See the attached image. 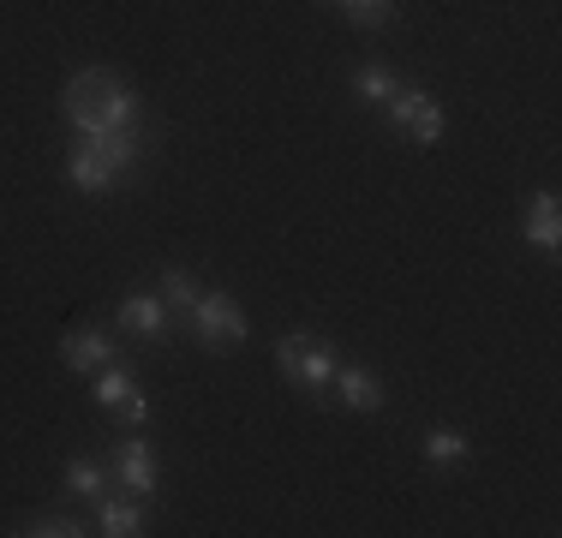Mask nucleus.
Returning a JSON list of instances; mask_svg holds the SVG:
<instances>
[{
  "label": "nucleus",
  "mask_w": 562,
  "mask_h": 538,
  "mask_svg": "<svg viewBox=\"0 0 562 538\" xmlns=\"http://www.w3.org/2000/svg\"><path fill=\"white\" fill-rule=\"evenodd\" d=\"M336 7L359 24V31H383V24L395 19V0H336Z\"/></svg>",
  "instance_id": "nucleus-18"
},
{
  "label": "nucleus",
  "mask_w": 562,
  "mask_h": 538,
  "mask_svg": "<svg viewBox=\"0 0 562 538\" xmlns=\"http://www.w3.org/2000/svg\"><path fill=\"white\" fill-rule=\"evenodd\" d=\"M336 366H341V359L329 354V347L317 341V335H305L300 354H293V366L281 371V377H288V383H300L305 395H329V383H336Z\"/></svg>",
  "instance_id": "nucleus-6"
},
{
  "label": "nucleus",
  "mask_w": 562,
  "mask_h": 538,
  "mask_svg": "<svg viewBox=\"0 0 562 538\" xmlns=\"http://www.w3.org/2000/svg\"><path fill=\"white\" fill-rule=\"evenodd\" d=\"M114 323L126 335H138V341H168L173 312L162 305V293H126V300L114 305Z\"/></svg>",
  "instance_id": "nucleus-5"
},
{
  "label": "nucleus",
  "mask_w": 562,
  "mask_h": 538,
  "mask_svg": "<svg viewBox=\"0 0 562 538\" xmlns=\"http://www.w3.org/2000/svg\"><path fill=\"white\" fill-rule=\"evenodd\" d=\"M383 114H390V126H395V132H407L413 144H443V132H449L443 102H437L431 90H419V85H401V90H395V102L383 108Z\"/></svg>",
  "instance_id": "nucleus-3"
},
{
  "label": "nucleus",
  "mask_w": 562,
  "mask_h": 538,
  "mask_svg": "<svg viewBox=\"0 0 562 538\" xmlns=\"http://www.w3.org/2000/svg\"><path fill=\"white\" fill-rule=\"evenodd\" d=\"M186 323H192V335L210 347V354H227V347L246 341V312H239V300H227V293H216V288L198 293V305H192Z\"/></svg>",
  "instance_id": "nucleus-2"
},
{
  "label": "nucleus",
  "mask_w": 562,
  "mask_h": 538,
  "mask_svg": "<svg viewBox=\"0 0 562 538\" xmlns=\"http://www.w3.org/2000/svg\"><path fill=\"white\" fill-rule=\"evenodd\" d=\"M60 479H66V496H78V503H102V496H109V479H114V467L90 461V455H72Z\"/></svg>",
  "instance_id": "nucleus-11"
},
{
  "label": "nucleus",
  "mask_w": 562,
  "mask_h": 538,
  "mask_svg": "<svg viewBox=\"0 0 562 538\" xmlns=\"http://www.w3.org/2000/svg\"><path fill=\"white\" fill-rule=\"evenodd\" d=\"M97 533L102 538L144 533V496H102V503H97Z\"/></svg>",
  "instance_id": "nucleus-12"
},
{
  "label": "nucleus",
  "mask_w": 562,
  "mask_h": 538,
  "mask_svg": "<svg viewBox=\"0 0 562 538\" xmlns=\"http://www.w3.org/2000/svg\"><path fill=\"white\" fill-rule=\"evenodd\" d=\"M90 377H97V383H90L97 407H120V401H126L132 389H138V371H132L126 359H109V366H102V371H90Z\"/></svg>",
  "instance_id": "nucleus-14"
},
{
  "label": "nucleus",
  "mask_w": 562,
  "mask_h": 538,
  "mask_svg": "<svg viewBox=\"0 0 562 538\" xmlns=\"http://www.w3.org/2000/svg\"><path fill=\"white\" fill-rule=\"evenodd\" d=\"M109 413H114V419L132 430V425H144V419H150V395H144V389H132V395L120 401V407H109Z\"/></svg>",
  "instance_id": "nucleus-19"
},
{
  "label": "nucleus",
  "mask_w": 562,
  "mask_h": 538,
  "mask_svg": "<svg viewBox=\"0 0 562 538\" xmlns=\"http://www.w3.org/2000/svg\"><path fill=\"white\" fill-rule=\"evenodd\" d=\"M60 359H66V371H102L114 359V341L102 329H66L60 335Z\"/></svg>",
  "instance_id": "nucleus-8"
},
{
  "label": "nucleus",
  "mask_w": 562,
  "mask_h": 538,
  "mask_svg": "<svg viewBox=\"0 0 562 538\" xmlns=\"http://www.w3.org/2000/svg\"><path fill=\"white\" fill-rule=\"evenodd\" d=\"M520 234H527V246H539V251H557L562 246V204H557V192L532 198L527 215H520Z\"/></svg>",
  "instance_id": "nucleus-9"
},
{
  "label": "nucleus",
  "mask_w": 562,
  "mask_h": 538,
  "mask_svg": "<svg viewBox=\"0 0 562 538\" xmlns=\"http://www.w3.org/2000/svg\"><path fill=\"white\" fill-rule=\"evenodd\" d=\"M19 538H85L90 527L85 520H72V515H31L24 527H12Z\"/></svg>",
  "instance_id": "nucleus-16"
},
{
  "label": "nucleus",
  "mask_w": 562,
  "mask_h": 538,
  "mask_svg": "<svg viewBox=\"0 0 562 538\" xmlns=\"http://www.w3.org/2000/svg\"><path fill=\"white\" fill-rule=\"evenodd\" d=\"M60 114L78 138H114V132H138V97L132 85L109 66H90V72L66 78L60 90Z\"/></svg>",
  "instance_id": "nucleus-1"
},
{
  "label": "nucleus",
  "mask_w": 562,
  "mask_h": 538,
  "mask_svg": "<svg viewBox=\"0 0 562 538\" xmlns=\"http://www.w3.org/2000/svg\"><path fill=\"white\" fill-rule=\"evenodd\" d=\"M329 389H336L353 413H383V401H390V395H383V383L366 366H336V383H329Z\"/></svg>",
  "instance_id": "nucleus-10"
},
{
  "label": "nucleus",
  "mask_w": 562,
  "mask_h": 538,
  "mask_svg": "<svg viewBox=\"0 0 562 538\" xmlns=\"http://www.w3.org/2000/svg\"><path fill=\"white\" fill-rule=\"evenodd\" d=\"M109 467H114V479L126 484L132 496H150V491H156V449H150L144 437H126V442H120Z\"/></svg>",
  "instance_id": "nucleus-7"
},
{
  "label": "nucleus",
  "mask_w": 562,
  "mask_h": 538,
  "mask_svg": "<svg viewBox=\"0 0 562 538\" xmlns=\"http://www.w3.org/2000/svg\"><path fill=\"white\" fill-rule=\"evenodd\" d=\"M198 293H204V288H198V281H192V276H186V269H180V264H168V269H162V305H168V312H173V317H192V305H198Z\"/></svg>",
  "instance_id": "nucleus-15"
},
{
  "label": "nucleus",
  "mask_w": 562,
  "mask_h": 538,
  "mask_svg": "<svg viewBox=\"0 0 562 538\" xmlns=\"http://www.w3.org/2000/svg\"><path fill=\"white\" fill-rule=\"evenodd\" d=\"M425 461H431V467L467 461V437H461V430H449V425H437L431 437H425Z\"/></svg>",
  "instance_id": "nucleus-17"
},
{
  "label": "nucleus",
  "mask_w": 562,
  "mask_h": 538,
  "mask_svg": "<svg viewBox=\"0 0 562 538\" xmlns=\"http://www.w3.org/2000/svg\"><path fill=\"white\" fill-rule=\"evenodd\" d=\"M395 90H401V78L390 72V66H378V60H366V66L353 72V97L366 102V108H390Z\"/></svg>",
  "instance_id": "nucleus-13"
},
{
  "label": "nucleus",
  "mask_w": 562,
  "mask_h": 538,
  "mask_svg": "<svg viewBox=\"0 0 562 538\" xmlns=\"http://www.w3.org/2000/svg\"><path fill=\"white\" fill-rule=\"evenodd\" d=\"M120 173H126V168H120V161L102 150L97 138H78L72 150H66V180H72L78 192H109Z\"/></svg>",
  "instance_id": "nucleus-4"
}]
</instances>
